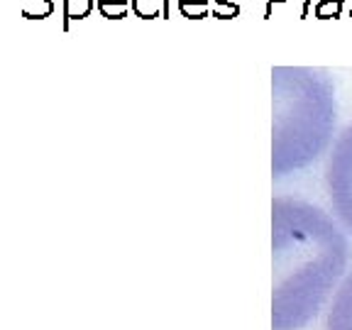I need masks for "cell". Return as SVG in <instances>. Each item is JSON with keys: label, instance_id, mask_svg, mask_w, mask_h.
Listing matches in <instances>:
<instances>
[{"label": "cell", "instance_id": "6da1fadb", "mask_svg": "<svg viewBox=\"0 0 352 330\" xmlns=\"http://www.w3.org/2000/svg\"><path fill=\"white\" fill-rule=\"evenodd\" d=\"M274 330H298L318 314L347 264V240L320 208L294 198L272 204Z\"/></svg>", "mask_w": 352, "mask_h": 330}, {"label": "cell", "instance_id": "7a4b0ae2", "mask_svg": "<svg viewBox=\"0 0 352 330\" xmlns=\"http://www.w3.org/2000/svg\"><path fill=\"white\" fill-rule=\"evenodd\" d=\"M336 120L333 88L311 69H274V171L308 164L325 147Z\"/></svg>", "mask_w": 352, "mask_h": 330}, {"label": "cell", "instance_id": "3957f363", "mask_svg": "<svg viewBox=\"0 0 352 330\" xmlns=\"http://www.w3.org/2000/svg\"><path fill=\"white\" fill-rule=\"evenodd\" d=\"M325 186L336 215L347 232H352V125H347L333 144L325 166Z\"/></svg>", "mask_w": 352, "mask_h": 330}, {"label": "cell", "instance_id": "277c9868", "mask_svg": "<svg viewBox=\"0 0 352 330\" xmlns=\"http://www.w3.org/2000/svg\"><path fill=\"white\" fill-rule=\"evenodd\" d=\"M325 330H352V272L345 276L328 308Z\"/></svg>", "mask_w": 352, "mask_h": 330}, {"label": "cell", "instance_id": "5b68a950", "mask_svg": "<svg viewBox=\"0 0 352 330\" xmlns=\"http://www.w3.org/2000/svg\"><path fill=\"white\" fill-rule=\"evenodd\" d=\"M96 0H64V30H69L74 20H83L94 12Z\"/></svg>", "mask_w": 352, "mask_h": 330}, {"label": "cell", "instance_id": "8992f818", "mask_svg": "<svg viewBox=\"0 0 352 330\" xmlns=\"http://www.w3.org/2000/svg\"><path fill=\"white\" fill-rule=\"evenodd\" d=\"M176 8L188 20H204L210 15V0H176Z\"/></svg>", "mask_w": 352, "mask_h": 330}, {"label": "cell", "instance_id": "52a82bcc", "mask_svg": "<svg viewBox=\"0 0 352 330\" xmlns=\"http://www.w3.org/2000/svg\"><path fill=\"white\" fill-rule=\"evenodd\" d=\"M54 0H25V6L20 8L22 17L28 20H44L54 12Z\"/></svg>", "mask_w": 352, "mask_h": 330}, {"label": "cell", "instance_id": "ba28073f", "mask_svg": "<svg viewBox=\"0 0 352 330\" xmlns=\"http://www.w3.org/2000/svg\"><path fill=\"white\" fill-rule=\"evenodd\" d=\"M96 8L108 20H122V17H127V10L132 6L130 0H96Z\"/></svg>", "mask_w": 352, "mask_h": 330}, {"label": "cell", "instance_id": "9c48e42d", "mask_svg": "<svg viewBox=\"0 0 352 330\" xmlns=\"http://www.w3.org/2000/svg\"><path fill=\"white\" fill-rule=\"evenodd\" d=\"M132 12L142 20H154L162 17V0H130Z\"/></svg>", "mask_w": 352, "mask_h": 330}, {"label": "cell", "instance_id": "30bf717a", "mask_svg": "<svg viewBox=\"0 0 352 330\" xmlns=\"http://www.w3.org/2000/svg\"><path fill=\"white\" fill-rule=\"evenodd\" d=\"M342 3L345 0H318L314 15L318 20H338L342 15Z\"/></svg>", "mask_w": 352, "mask_h": 330}, {"label": "cell", "instance_id": "8fae6325", "mask_svg": "<svg viewBox=\"0 0 352 330\" xmlns=\"http://www.w3.org/2000/svg\"><path fill=\"white\" fill-rule=\"evenodd\" d=\"M210 15L218 17V20H232V17L240 15V6H237V0H213Z\"/></svg>", "mask_w": 352, "mask_h": 330}, {"label": "cell", "instance_id": "7c38bea8", "mask_svg": "<svg viewBox=\"0 0 352 330\" xmlns=\"http://www.w3.org/2000/svg\"><path fill=\"white\" fill-rule=\"evenodd\" d=\"M276 3H286V0H267V12H264V17H272V8H274Z\"/></svg>", "mask_w": 352, "mask_h": 330}, {"label": "cell", "instance_id": "4fadbf2b", "mask_svg": "<svg viewBox=\"0 0 352 330\" xmlns=\"http://www.w3.org/2000/svg\"><path fill=\"white\" fill-rule=\"evenodd\" d=\"M308 10H311V0H303V8H301V20L308 17Z\"/></svg>", "mask_w": 352, "mask_h": 330}, {"label": "cell", "instance_id": "5bb4252c", "mask_svg": "<svg viewBox=\"0 0 352 330\" xmlns=\"http://www.w3.org/2000/svg\"><path fill=\"white\" fill-rule=\"evenodd\" d=\"M350 17H352V10H350Z\"/></svg>", "mask_w": 352, "mask_h": 330}]
</instances>
